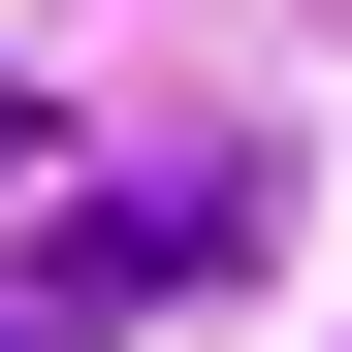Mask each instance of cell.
<instances>
[{"label":"cell","instance_id":"6da1fadb","mask_svg":"<svg viewBox=\"0 0 352 352\" xmlns=\"http://www.w3.org/2000/svg\"><path fill=\"white\" fill-rule=\"evenodd\" d=\"M129 288H192V224H32V256H0V352H96Z\"/></svg>","mask_w":352,"mask_h":352}]
</instances>
